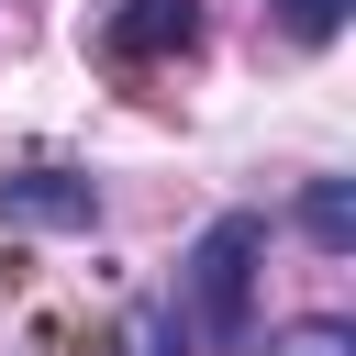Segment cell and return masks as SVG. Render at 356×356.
<instances>
[{
	"instance_id": "obj_1",
	"label": "cell",
	"mask_w": 356,
	"mask_h": 356,
	"mask_svg": "<svg viewBox=\"0 0 356 356\" xmlns=\"http://www.w3.org/2000/svg\"><path fill=\"white\" fill-rule=\"evenodd\" d=\"M256 256H267V211H211L200 222V245H189V267H178V323H189V345H222V356H245L256 345Z\"/></svg>"
},
{
	"instance_id": "obj_2",
	"label": "cell",
	"mask_w": 356,
	"mask_h": 356,
	"mask_svg": "<svg viewBox=\"0 0 356 356\" xmlns=\"http://www.w3.org/2000/svg\"><path fill=\"white\" fill-rule=\"evenodd\" d=\"M89 44L111 67H178V56H200V0H100Z\"/></svg>"
},
{
	"instance_id": "obj_3",
	"label": "cell",
	"mask_w": 356,
	"mask_h": 356,
	"mask_svg": "<svg viewBox=\"0 0 356 356\" xmlns=\"http://www.w3.org/2000/svg\"><path fill=\"white\" fill-rule=\"evenodd\" d=\"M0 222L11 234H89L100 222V178L33 156V167H0Z\"/></svg>"
},
{
	"instance_id": "obj_4",
	"label": "cell",
	"mask_w": 356,
	"mask_h": 356,
	"mask_svg": "<svg viewBox=\"0 0 356 356\" xmlns=\"http://www.w3.org/2000/svg\"><path fill=\"white\" fill-rule=\"evenodd\" d=\"M300 234H312L323 256H356V189H345V178H312V189H300Z\"/></svg>"
},
{
	"instance_id": "obj_5",
	"label": "cell",
	"mask_w": 356,
	"mask_h": 356,
	"mask_svg": "<svg viewBox=\"0 0 356 356\" xmlns=\"http://www.w3.org/2000/svg\"><path fill=\"white\" fill-rule=\"evenodd\" d=\"M245 356H356V323H345V312H312V323H278V334L245 345Z\"/></svg>"
},
{
	"instance_id": "obj_6",
	"label": "cell",
	"mask_w": 356,
	"mask_h": 356,
	"mask_svg": "<svg viewBox=\"0 0 356 356\" xmlns=\"http://www.w3.org/2000/svg\"><path fill=\"white\" fill-rule=\"evenodd\" d=\"M122 356H189L178 300H134V312H122Z\"/></svg>"
},
{
	"instance_id": "obj_7",
	"label": "cell",
	"mask_w": 356,
	"mask_h": 356,
	"mask_svg": "<svg viewBox=\"0 0 356 356\" xmlns=\"http://www.w3.org/2000/svg\"><path fill=\"white\" fill-rule=\"evenodd\" d=\"M345 11H356V0H267V22H278L289 44H334V33H345Z\"/></svg>"
}]
</instances>
